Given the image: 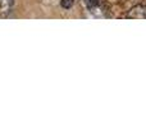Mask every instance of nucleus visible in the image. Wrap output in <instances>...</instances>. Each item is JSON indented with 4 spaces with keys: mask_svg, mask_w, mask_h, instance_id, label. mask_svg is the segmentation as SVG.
<instances>
[{
    "mask_svg": "<svg viewBox=\"0 0 146 128\" xmlns=\"http://www.w3.org/2000/svg\"><path fill=\"white\" fill-rule=\"evenodd\" d=\"M129 19H146V5H136L127 14Z\"/></svg>",
    "mask_w": 146,
    "mask_h": 128,
    "instance_id": "nucleus-1",
    "label": "nucleus"
},
{
    "mask_svg": "<svg viewBox=\"0 0 146 128\" xmlns=\"http://www.w3.org/2000/svg\"><path fill=\"white\" fill-rule=\"evenodd\" d=\"M73 3H74L73 0H62V7L64 9H69V8H72Z\"/></svg>",
    "mask_w": 146,
    "mask_h": 128,
    "instance_id": "nucleus-3",
    "label": "nucleus"
},
{
    "mask_svg": "<svg viewBox=\"0 0 146 128\" xmlns=\"http://www.w3.org/2000/svg\"><path fill=\"white\" fill-rule=\"evenodd\" d=\"M86 1V5H87L90 9H94L99 5V0H85Z\"/></svg>",
    "mask_w": 146,
    "mask_h": 128,
    "instance_id": "nucleus-2",
    "label": "nucleus"
}]
</instances>
